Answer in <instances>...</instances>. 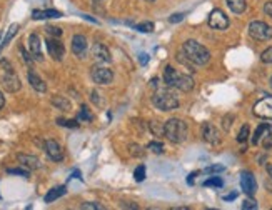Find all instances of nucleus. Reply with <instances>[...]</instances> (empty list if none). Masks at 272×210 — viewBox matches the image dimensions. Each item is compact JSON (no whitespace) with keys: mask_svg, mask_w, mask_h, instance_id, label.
Wrapping results in <instances>:
<instances>
[{"mask_svg":"<svg viewBox=\"0 0 272 210\" xmlns=\"http://www.w3.org/2000/svg\"><path fill=\"white\" fill-rule=\"evenodd\" d=\"M182 52L187 60L194 63V65H205L210 60V52L202 44L196 42V40H187L182 45Z\"/></svg>","mask_w":272,"mask_h":210,"instance_id":"1","label":"nucleus"},{"mask_svg":"<svg viewBox=\"0 0 272 210\" xmlns=\"http://www.w3.org/2000/svg\"><path fill=\"white\" fill-rule=\"evenodd\" d=\"M164 80L167 87H174V89L181 90V92H191L194 89V79L187 74H179L174 67H165L164 70Z\"/></svg>","mask_w":272,"mask_h":210,"instance_id":"2","label":"nucleus"},{"mask_svg":"<svg viewBox=\"0 0 272 210\" xmlns=\"http://www.w3.org/2000/svg\"><path fill=\"white\" fill-rule=\"evenodd\" d=\"M189 129L187 124L181 118H169L164 124V137H167L172 144H182L187 140Z\"/></svg>","mask_w":272,"mask_h":210,"instance_id":"3","label":"nucleus"},{"mask_svg":"<svg viewBox=\"0 0 272 210\" xmlns=\"http://www.w3.org/2000/svg\"><path fill=\"white\" fill-rule=\"evenodd\" d=\"M152 104L159 108V110H174L179 107V99L174 92H170L169 89H159L157 92L152 97Z\"/></svg>","mask_w":272,"mask_h":210,"instance_id":"4","label":"nucleus"},{"mask_svg":"<svg viewBox=\"0 0 272 210\" xmlns=\"http://www.w3.org/2000/svg\"><path fill=\"white\" fill-rule=\"evenodd\" d=\"M0 67L3 68V74H2V77H0V82H2L3 89H5L7 92H12V94L18 92L22 84H20V79H18L17 74H15V70H13V67L10 65V62L3 58V60L0 62Z\"/></svg>","mask_w":272,"mask_h":210,"instance_id":"5","label":"nucleus"},{"mask_svg":"<svg viewBox=\"0 0 272 210\" xmlns=\"http://www.w3.org/2000/svg\"><path fill=\"white\" fill-rule=\"evenodd\" d=\"M249 35H251L252 39L264 42V40L272 39V27L261 20L251 22V24H249Z\"/></svg>","mask_w":272,"mask_h":210,"instance_id":"6","label":"nucleus"},{"mask_svg":"<svg viewBox=\"0 0 272 210\" xmlns=\"http://www.w3.org/2000/svg\"><path fill=\"white\" fill-rule=\"evenodd\" d=\"M90 77H92V80H94L95 84H99V85H109L110 82L114 80L112 70L107 68V67H102V65H94V67H92Z\"/></svg>","mask_w":272,"mask_h":210,"instance_id":"7","label":"nucleus"},{"mask_svg":"<svg viewBox=\"0 0 272 210\" xmlns=\"http://www.w3.org/2000/svg\"><path fill=\"white\" fill-rule=\"evenodd\" d=\"M207 22H209L210 29H214V30H225L229 27L227 15H225L222 10H219V8H215V10L210 12L209 20H207Z\"/></svg>","mask_w":272,"mask_h":210,"instance_id":"8","label":"nucleus"},{"mask_svg":"<svg viewBox=\"0 0 272 210\" xmlns=\"http://www.w3.org/2000/svg\"><path fill=\"white\" fill-rule=\"evenodd\" d=\"M254 115L266 118V120H272V97H264L254 105Z\"/></svg>","mask_w":272,"mask_h":210,"instance_id":"9","label":"nucleus"},{"mask_svg":"<svg viewBox=\"0 0 272 210\" xmlns=\"http://www.w3.org/2000/svg\"><path fill=\"white\" fill-rule=\"evenodd\" d=\"M45 45H47L49 55L52 57L54 60H62L64 53H66V47H64V44L61 42V40H59L57 37L47 39V40H45Z\"/></svg>","mask_w":272,"mask_h":210,"instance_id":"10","label":"nucleus"},{"mask_svg":"<svg viewBox=\"0 0 272 210\" xmlns=\"http://www.w3.org/2000/svg\"><path fill=\"white\" fill-rule=\"evenodd\" d=\"M241 189L244 194H247L249 197H252V195L257 192V182H256V177L252 172H242L241 173Z\"/></svg>","mask_w":272,"mask_h":210,"instance_id":"11","label":"nucleus"},{"mask_svg":"<svg viewBox=\"0 0 272 210\" xmlns=\"http://www.w3.org/2000/svg\"><path fill=\"white\" fill-rule=\"evenodd\" d=\"M44 150H45V154L49 155L50 160H54V162H61V160H64V152H62V147H61V145H59V142H55V140H52V139L45 140V144H44Z\"/></svg>","mask_w":272,"mask_h":210,"instance_id":"12","label":"nucleus"},{"mask_svg":"<svg viewBox=\"0 0 272 210\" xmlns=\"http://www.w3.org/2000/svg\"><path fill=\"white\" fill-rule=\"evenodd\" d=\"M29 50H30V55L34 57V60L37 62H42L44 55H42V44H40V39L37 34L29 35Z\"/></svg>","mask_w":272,"mask_h":210,"instance_id":"13","label":"nucleus"},{"mask_svg":"<svg viewBox=\"0 0 272 210\" xmlns=\"http://www.w3.org/2000/svg\"><path fill=\"white\" fill-rule=\"evenodd\" d=\"M72 52L79 58H84L87 55V39L84 35H73L72 37Z\"/></svg>","mask_w":272,"mask_h":210,"instance_id":"14","label":"nucleus"},{"mask_svg":"<svg viewBox=\"0 0 272 210\" xmlns=\"http://www.w3.org/2000/svg\"><path fill=\"white\" fill-rule=\"evenodd\" d=\"M202 137H204L205 142H209L212 145H217L220 142V134L212 124H204L202 125Z\"/></svg>","mask_w":272,"mask_h":210,"instance_id":"15","label":"nucleus"},{"mask_svg":"<svg viewBox=\"0 0 272 210\" xmlns=\"http://www.w3.org/2000/svg\"><path fill=\"white\" fill-rule=\"evenodd\" d=\"M92 57H94L97 62H104V63H107V62L112 60V58H110L109 49L105 47L104 44H99V42L92 45Z\"/></svg>","mask_w":272,"mask_h":210,"instance_id":"16","label":"nucleus"},{"mask_svg":"<svg viewBox=\"0 0 272 210\" xmlns=\"http://www.w3.org/2000/svg\"><path fill=\"white\" fill-rule=\"evenodd\" d=\"M17 158H18V162H20L22 165L27 167V168H30V170H37V168L42 167V163H40V160L35 157V155H25V154H20Z\"/></svg>","mask_w":272,"mask_h":210,"instance_id":"17","label":"nucleus"},{"mask_svg":"<svg viewBox=\"0 0 272 210\" xmlns=\"http://www.w3.org/2000/svg\"><path fill=\"white\" fill-rule=\"evenodd\" d=\"M27 77H29V84L34 90H37V92H45L47 90V84L40 79L39 74L34 70H29V74H27Z\"/></svg>","mask_w":272,"mask_h":210,"instance_id":"18","label":"nucleus"},{"mask_svg":"<svg viewBox=\"0 0 272 210\" xmlns=\"http://www.w3.org/2000/svg\"><path fill=\"white\" fill-rule=\"evenodd\" d=\"M59 17H62V13L59 10H34L32 12V19L35 20H42V19H59Z\"/></svg>","mask_w":272,"mask_h":210,"instance_id":"19","label":"nucleus"},{"mask_svg":"<svg viewBox=\"0 0 272 210\" xmlns=\"http://www.w3.org/2000/svg\"><path fill=\"white\" fill-rule=\"evenodd\" d=\"M66 192H67V189L64 185H61V187H54L52 190H49L47 192V195H45V202L47 204H52V202H55L59 197H62V195H66Z\"/></svg>","mask_w":272,"mask_h":210,"instance_id":"20","label":"nucleus"},{"mask_svg":"<svg viewBox=\"0 0 272 210\" xmlns=\"http://www.w3.org/2000/svg\"><path fill=\"white\" fill-rule=\"evenodd\" d=\"M225 3L234 13H242L247 7V0H225Z\"/></svg>","mask_w":272,"mask_h":210,"instance_id":"21","label":"nucleus"},{"mask_svg":"<svg viewBox=\"0 0 272 210\" xmlns=\"http://www.w3.org/2000/svg\"><path fill=\"white\" fill-rule=\"evenodd\" d=\"M52 105L54 107H57L59 110H70V102H68L66 97H61V95H54Z\"/></svg>","mask_w":272,"mask_h":210,"instance_id":"22","label":"nucleus"},{"mask_svg":"<svg viewBox=\"0 0 272 210\" xmlns=\"http://www.w3.org/2000/svg\"><path fill=\"white\" fill-rule=\"evenodd\" d=\"M271 127L269 124H261L259 127H257V130L254 132V137H252V145H257L262 140V137L266 135V132L269 130Z\"/></svg>","mask_w":272,"mask_h":210,"instance_id":"23","label":"nucleus"},{"mask_svg":"<svg viewBox=\"0 0 272 210\" xmlns=\"http://www.w3.org/2000/svg\"><path fill=\"white\" fill-rule=\"evenodd\" d=\"M262 147H264L266 150L272 149V129H269L266 132V135L262 137Z\"/></svg>","mask_w":272,"mask_h":210,"instance_id":"24","label":"nucleus"},{"mask_svg":"<svg viewBox=\"0 0 272 210\" xmlns=\"http://www.w3.org/2000/svg\"><path fill=\"white\" fill-rule=\"evenodd\" d=\"M150 130H152V134H155V135H164V124H159L157 120L150 122Z\"/></svg>","mask_w":272,"mask_h":210,"instance_id":"25","label":"nucleus"},{"mask_svg":"<svg viewBox=\"0 0 272 210\" xmlns=\"http://www.w3.org/2000/svg\"><path fill=\"white\" fill-rule=\"evenodd\" d=\"M249 132H251L249 125H242V129H241V132H239V135H237V142H241V144L246 142V140L249 139Z\"/></svg>","mask_w":272,"mask_h":210,"instance_id":"26","label":"nucleus"},{"mask_svg":"<svg viewBox=\"0 0 272 210\" xmlns=\"http://www.w3.org/2000/svg\"><path fill=\"white\" fill-rule=\"evenodd\" d=\"M57 124L62 127H68V129H77V127H79V122L77 120H66V118H57Z\"/></svg>","mask_w":272,"mask_h":210,"instance_id":"27","label":"nucleus"},{"mask_svg":"<svg viewBox=\"0 0 272 210\" xmlns=\"http://www.w3.org/2000/svg\"><path fill=\"white\" fill-rule=\"evenodd\" d=\"M204 185L205 187H217V189H220V187L224 185V182H222V179H220V177H212V179L204 182Z\"/></svg>","mask_w":272,"mask_h":210,"instance_id":"28","label":"nucleus"},{"mask_svg":"<svg viewBox=\"0 0 272 210\" xmlns=\"http://www.w3.org/2000/svg\"><path fill=\"white\" fill-rule=\"evenodd\" d=\"M134 179H136V182H142L145 179V167L144 165H139L136 168V172H134Z\"/></svg>","mask_w":272,"mask_h":210,"instance_id":"29","label":"nucleus"},{"mask_svg":"<svg viewBox=\"0 0 272 210\" xmlns=\"http://www.w3.org/2000/svg\"><path fill=\"white\" fill-rule=\"evenodd\" d=\"M147 149H149L150 152H154V154H162L164 152V145L160 142H150L149 145H147Z\"/></svg>","mask_w":272,"mask_h":210,"instance_id":"30","label":"nucleus"},{"mask_svg":"<svg viewBox=\"0 0 272 210\" xmlns=\"http://www.w3.org/2000/svg\"><path fill=\"white\" fill-rule=\"evenodd\" d=\"M136 29L139 32H144V34H150V32L154 30V24H152V22H144V24L137 25Z\"/></svg>","mask_w":272,"mask_h":210,"instance_id":"31","label":"nucleus"},{"mask_svg":"<svg viewBox=\"0 0 272 210\" xmlns=\"http://www.w3.org/2000/svg\"><path fill=\"white\" fill-rule=\"evenodd\" d=\"M45 30H47V34L49 35H52V37H61V35H62V29H61V27H55V25H49L47 27V29H45Z\"/></svg>","mask_w":272,"mask_h":210,"instance_id":"32","label":"nucleus"},{"mask_svg":"<svg viewBox=\"0 0 272 210\" xmlns=\"http://www.w3.org/2000/svg\"><path fill=\"white\" fill-rule=\"evenodd\" d=\"M261 60L264 63H272V47L266 49L264 52L261 53Z\"/></svg>","mask_w":272,"mask_h":210,"instance_id":"33","label":"nucleus"},{"mask_svg":"<svg viewBox=\"0 0 272 210\" xmlns=\"http://www.w3.org/2000/svg\"><path fill=\"white\" fill-rule=\"evenodd\" d=\"M80 209H84V210H87V209H90V210H104L105 207H104V205H100V204H95V202H85V204L80 205Z\"/></svg>","mask_w":272,"mask_h":210,"instance_id":"34","label":"nucleus"},{"mask_svg":"<svg viewBox=\"0 0 272 210\" xmlns=\"http://www.w3.org/2000/svg\"><path fill=\"white\" fill-rule=\"evenodd\" d=\"M17 30H18V25H17V24H13V25L10 27V29H8V34H7V37H5V40H3L2 47H3V45H7L8 42H10V39L13 37V35H15V34H17Z\"/></svg>","mask_w":272,"mask_h":210,"instance_id":"35","label":"nucleus"},{"mask_svg":"<svg viewBox=\"0 0 272 210\" xmlns=\"http://www.w3.org/2000/svg\"><path fill=\"white\" fill-rule=\"evenodd\" d=\"M90 95H92V97H90V100H92V102H94V104L97 105V107H102V105H104V100L100 99V95L97 94V90H92V92H90Z\"/></svg>","mask_w":272,"mask_h":210,"instance_id":"36","label":"nucleus"},{"mask_svg":"<svg viewBox=\"0 0 272 210\" xmlns=\"http://www.w3.org/2000/svg\"><path fill=\"white\" fill-rule=\"evenodd\" d=\"M7 172H8V173H12V175H22V177H29V170H25V168H8Z\"/></svg>","mask_w":272,"mask_h":210,"instance_id":"37","label":"nucleus"},{"mask_svg":"<svg viewBox=\"0 0 272 210\" xmlns=\"http://www.w3.org/2000/svg\"><path fill=\"white\" fill-rule=\"evenodd\" d=\"M79 118H80V120H87V122L92 120V115L89 113V110H87V107H85V105H82L80 113H79Z\"/></svg>","mask_w":272,"mask_h":210,"instance_id":"38","label":"nucleus"},{"mask_svg":"<svg viewBox=\"0 0 272 210\" xmlns=\"http://www.w3.org/2000/svg\"><path fill=\"white\" fill-rule=\"evenodd\" d=\"M242 209L244 210H249V209H257V204H256V200H252V199H247V200H244V204H242Z\"/></svg>","mask_w":272,"mask_h":210,"instance_id":"39","label":"nucleus"},{"mask_svg":"<svg viewBox=\"0 0 272 210\" xmlns=\"http://www.w3.org/2000/svg\"><path fill=\"white\" fill-rule=\"evenodd\" d=\"M224 165H210V167H207L205 168V172L207 173H217V172H224Z\"/></svg>","mask_w":272,"mask_h":210,"instance_id":"40","label":"nucleus"},{"mask_svg":"<svg viewBox=\"0 0 272 210\" xmlns=\"http://www.w3.org/2000/svg\"><path fill=\"white\" fill-rule=\"evenodd\" d=\"M184 17H186L184 13H174L172 17H169V22H170V24H177V22L184 20Z\"/></svg>","mask_w":272,"mask_h":210,"instance_id":"41","label":"nucleus"},{"mask_svg":"<svg viewBox=\"0 0 272 210\" xmlns=\"http://www.w3.org/2000/svg\"><path fill=\"white\" fill-rule=\"evenodd\" d=\"M264 12H266L267 17H271V19H272V2H266L264 3Z\"/></svg>","mask_w":272,"mask_h":210,"instance_id":"42","label":"nucleus"},{"mask_svg":"<svg viewBox=\"0 0 272 210\" xmlns=\"http://www.w3.org/2000/svg\"><path fill=\"white\" fill-rule=\"evenodd\" d=\"M230 120H232V115L225 117L224 120H222V124H224V130H229V129H230V124H229Z\"/></svg>","mask_w":272,"mask_h":210,"instance_id":"43","label":"nucleus"},{"mask_svg":"<svg viewBox=\"0 0 272 210\" xmlns=\"http://www.w3.org/2000/svg\"><path fill=\"white\" fill-rule=\"evenodd\" d=\"M147 60H149V55H147V53H142V55H140V63H142V65H145Z\"/></svg>","mask_w":272,"mask_h":210,"instance_id":"44","label":"nucleus"},{"mask_svg":"<svg viewBox=\"0 0 272 210\" xmlns=\"http://www.w3.org/2000/svg\"><path fill=\"white\" fill-rule=\"evenodd\" d=\"M3 105H5V97H3V94L0 92V110L3 108Z\"/></svg>","mask_w":272,"mask_h":210,"instance_id":"45","label":"nucleus"},{"mask_svg":"<svg viewBox=\"0 0 272 210\" xmlns=\"http://www.w3.org/2000/svg\"><path fill=\"white\" fill-rule=\"evenodd\" d=\"M236 197H237V192H234V194H230V195H225L224 200H234Z\"/></svg>","mask_w":272,"mask_h":210,"instance_id":"46","label":"nucleus"},{"mask_svg":"<svg viewBox=\"0 0 272 210\" xmlns=\"http://www.w3.org/2000/svg\"><path fill=\"white\" fill-rule=\"evenodd\" d=\"M267 173H269V177L272 179V163H271V165H267Z\"/></svg>","mask_w":272,"mask_h":210,"instance_id":"47","label":"nucleus"},{"mask_svg":"<svg viewBox=\"0 0 272 210\" xmlns=\"http://www.w3.org/2000/svg\"><path fill=\"white\" fill-rule=\"evenodd\" d=\"M145 2H149V3H152V2H155V0H145Z\"/></svg>","mask_w":272,"mask_h":210,"instance_id":"48","label":"nucleus"},{"mask_svg":"<svg viewBox=\"0 0 272 210\" xmlns=\"http://www.w3.org/2000/svg\"><path fill=\"white\" fill-rule=\"evenodd\" d=\"M269 84H271V87H272V77H271V80H269Z\"/></svg>","mask_w":272,"mask_h":210,"instance_id":"49","label":"nucleus"}]
</instances>
